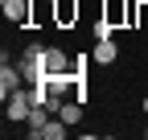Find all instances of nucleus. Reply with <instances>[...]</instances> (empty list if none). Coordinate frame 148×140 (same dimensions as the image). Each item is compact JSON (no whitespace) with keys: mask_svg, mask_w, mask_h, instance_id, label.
Returning <instances> with one entry per match:
<instances>
[{"mask_svg":"<svg viewBox=\"0 0 148 140\" xmlns=\"http://www.w3.org/2000/svg\"><path fill=\"white\" fill-rule=\"evenodd\" d=\"M4 107H8V119H16V124H21V119H29V111L37 107V103H33L29 91H12V95L4 99Z\"/></svg>","mask_w":148,"mask_h":140,"instance_id":"obj_1","label":"nucleus"},{"mask_svg":"<svg viewBox=\"0 0 148 140\" xmlns=\"http://www.w3.org/2000/svg\"><path fill=\"white\" fill-rule=\"evenodd\" d=\"M4 4V16L12 25H29L33 21V0H0Z\"/></svg>","mask_w":148,"mask_h":140,"instance_id":"obj_2","label":"nucleus"},{"mask_svg":"<svg viewBox=\"0 0 148 140\" xmlns=\"http://www.w3.org/2000/svg\"><path fill=\"white\" fill-rule=\"evenodd\" d=\"M74 21H78V0H53V25L66 29Z\"/></svg>","mask_w":148,"mask_h":140,"instance_id":"obj_3","label":"nucleus"},{"mask_svg":"<svg viewBox=\"0 0 148 140\" xmlns=\"http://www.w3.org/2000/svg\"><path fill=\"white\" fill-rule=\"evenodd\" d=\"M21 82H25V78H21V66H8V62L0 66V95H4V99H8L12 91H21Z\"/></svg>","mask_w":148,"mask_h":140,"instance_id":"obj_4","label":"nucleus"},{"mask_svg":"<svg viewBox=\"0 0 148 140\" xmlns=\"http://www.w3.org/2000/svg\"><path fill=\"white\" fill-rule=\"evenodd\" d=\"M41 62H45L49 74H70V70H74V62L62 54V49H45V58H41Z\"/></svg>","mask_w":148,"mask_h":140,"instance_id":"obj_5","label":"nucleus"},{"mask_svg":"<svg viewBox=\"0 0 148 140\" xmlns=\"http://www.w3.org/2000/svg\"><path fill=\"white\" fill-rule=\"evenodd\" d=\"M90 58H95L99 66H111V62L119 58V45L111 41V37H107V41H99V45H95V54H90Z\"/></svg>","mask_w":148,"mask_h":140,"instance_id":"obj_6","label":"nucleus"},{"mask_svg":"<svg viewBox=\"0 0 148 140\" xmlns=\"http://www.w3.org/2000/svg\"><path fill=\"white\" fill-rule=\"evenodd\" d=\"M25 124H29V136H41V128L49 124V111H45V107H33Z\"/></svg>","mask_w":148,"mask_h":140,"instance_id":"obj_7","label":"nucleus"},{"mask_svg":"<svg viewBox=\"0 0 148 140\" xmlns=\"http://www.w3.org/2000/svg\"><path fill=\"white\" fill-rule=\"evenodd\" d=\"M58 115L66 119V124H78V119H82V103H78V99H66V103H62V111H58Z\"/></svg>","mask_w":148,"mask_h":140,"instance_id":"obj_8","label":"nucleus"},{"mask_svg":"<svg viewBox=\"0 0 148 140\" xmlns=\"http://www.w3.org/2000/svg\"><path fill=\"white\" fill-rule=\"evenodd\" d=\"M66 128H70V124L58 115V119H49V124L41 128V136H45V140H62V136H66Z\"/></svg>","mask_w":148,"mask_h":140,"instance_id":"obj_9","label":"nucleus"},{"mask_svg":"<svg viewBox=\"0 0 148 140\" xmlns=\"http://www.w3.org/2000/svg\"><path fill=\"white\" fill-rule=\"evenodd\" d=\"M107 21H111V25L127 21V4H111V8H107Z\"/></svg>","mask_w":148,"mask_h":140,"instance_id":"obj_10","label":"nucleus"},{"mask_svg":"<svg viewBox=\"0 0 148 140\" xmlns=\"http://www.w3.org/2000/svg\"><path fill=\"white\" fill-rule=\"evenodd\" d=\"M111 29H115V25H111V21H107V16H103V21L95 25V37H99V41H107V37H111Z\"/></svg>","mask_w":148,"mask_h":140,"instance_id":"obj_11","label":"nucleus"},{"mask_svg":"<svg viewBox=\"0 0 148 140\" xmlns=\"http://www.w3.org/2000/svg\"><path fill=\"white\" fill-rule=\"evenodd\" d=\"M25 58H37V62H41V58H45V49L37 45V41H29V45H25Z\"/></svg>","mask_w":148,"mask_h":140,"instance_id":"obj_12","label":"nucleus"},{"mask_svg":"<svg viewBox=\"0 0 148 140\" xmlns=\"http://www.w3.org/2000/svg\"><path fill=\"white\" fill-rule=\"evenodd\" d=\"M144 111H148V95H144Z\"/></svg>","mask_w":148,"mask_h":140,"instance_id":"obj_13","label":"nucleus"},{"mask_svg":"<svg viewBox=\"0 0 148 140\" xmlns=\"http://www.w3.org/2000/svg\"><path fill=\"white\" fill-rule=\"evenodd\" d=\"M144 136H148V128H144Z\"/></svg>","mask_w":148,"mask_h":140,"instance_id":"obj_14","label":"nucleus"}]
</instances>
